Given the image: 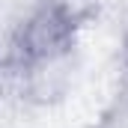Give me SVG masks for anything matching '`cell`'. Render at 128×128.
<instances>
[{
    "label": "cell",
    "mask_w": 128,
    "mask_h": 128,
    "mask_svg": "<svg viewBox=\"0 0 128 128\" xmlns=\"http://www.w3.org/2000/svg\"><path fill=\"white\" fill-rule=\"evenodd\" d=\"M84 27V12L72 0H39L12 36V60L21 68H39L66 57Z\"/></svg>",
    "instance_id": "1"
}]
</instances>
